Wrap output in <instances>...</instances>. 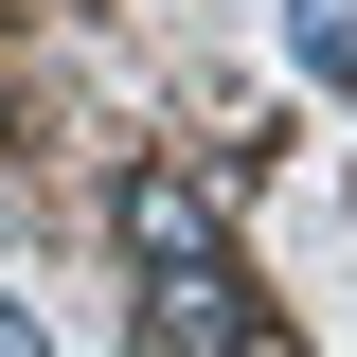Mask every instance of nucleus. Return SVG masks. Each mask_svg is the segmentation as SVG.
<instances>
[{"label": "nucleus", "mask_w": 357, "mask_h": 357, "mask_svg": "<svg viewBox=\"0 0 357 357\" xmlns=\"http://www.w3.org/2000/svg\"><path fill=\"white\" fill-rule=\"evenodd\" d=\"M286 54L304 72H357V0H286Z\"/></svg>", "instance_id": "obj_3"}, {"label": "nucleus", "mask_w": 357, "mask_h": 357, "mask_svg": "<svg viewBox=\"0 0 357 357\" xmlns=\"http://www.w3.org/2000/svg\"><path fill=\"white\" fill-rule=\"evenodd\" d=\"M0 357H54V340H36V304H0Z\"/></svg>", "instance_id": "obj_4"}, {"label": "nucleus", "mask_w": 357, "mask_h": 357, "mask_svg": "<svg viewBox=\"0 0 357 357\" xmlns=\"http://www.w3.org/2000/svg\"><path fill=\"white\" fill-rule=\"evenodd\" d=\"M107 232H126L143 268H215L232 250V161H143L126 197H107Z\"/></svg>", "instance_id": "obj_1"}, {"label": "nucleus", "mask_w": 357, "mask_h": 357, "mask_svg": "<svg viewBox=\"0 0 357 357\" xmlns=\"http://www.w3.org/2000/svg\"><path fill=\"white\" fill-rule=\"evenodd\" d=\"M232 357H304V340H286V321H250V340H232Z\"/></svg>", "instance_id": "obj_5"}, {"label": "nucleus", "mask_w": 357, "mask_h": 357, "mask_svg": "<svg viewBox=\"0 0 357 357\" xmlns=\"http://www.w3.org/2000/svg\"><path fill=\"white\" fill-rule=\"evenodd\" d=\"M89 18H107V0H89Z\"/></svg>", "instance_id": "obj_7"}, {"label": "nucleus", "mask_w": 357, "mask_h": 357, "mask_svg": "<svg viewBox=\"0 0 357 357\" xmlns=\"http://www.w3.org/2000/svg\"><path fill=\"white\" fill-rule=\"evenodd\" d=\"M250 321H268V286H250V268H143V357H232V340H250Z\"/></svg>", "instance_id": "obj_2"}, {"label": "nucleus", "mask_w": 357, "mask_h": 357, "mask_svg": "<svg viewBox=\"0 0 357 357\" xmlns=\"http://www.w3.org/2000/svg\"><path fill=\"white\" fill-rule=\"evenodd\" d=\"M0 161H18V107H0Z\"/></svg>", "instance_id": "obj_6"}]
</instances>
